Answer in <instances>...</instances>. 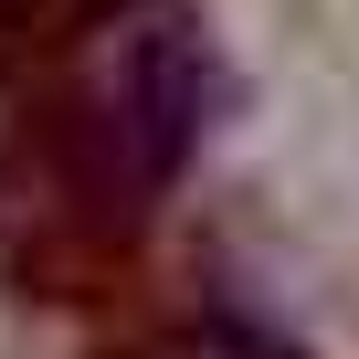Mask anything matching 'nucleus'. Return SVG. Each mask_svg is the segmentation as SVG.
<instances>
[{"label":"nucleus","instance_id":"f257e3e1","mask_svg":"<svg viewBox=\"0 0 359 359\" xmlns=\"http://www.w3.org/2000/svg\"><path fill=\"white\" fill-rule=\"evenodd\" d=\"M212 137V43L191 22H137L106 64V148L127 158V191H169Z\"/></svg>","mask_w":359,"mask_h":359}]
</instances>
